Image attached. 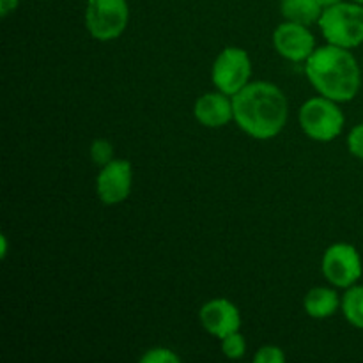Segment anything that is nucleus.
Segmentation results:
<instances>
[{"instance_id":"7","label":"nucleus","mask_w":363,"mask_h":363,"mask_svg":"<svg viewBox=\"0 0 363 363\" xmlns=\"http://www.w3.org/2000/svg\"><path fill=\"white\" fill-rule=\"evenodd\" d=\"M321 269L332 286L347 289L362 279V257L353 245L333 243L326 248L323 255Z\"/></svg>"},{"instance_id":"17","label":"nucleus","mask_w":363,"mask_h":363,"mask_svg":"<svg viewBox=\"0 0 363 363\" xmlns=\"http://www.w3.org/2000/svg\"><path fill=\"white\" fill-rule=\"evenodd\" d=\"M142 363H179V354L174 353L169 347H152L140 357Z\"/></svg>"},{"instance_id":"6","label":"nucleus","mask_w":363,"mask_h":363,"mask_svg":"<svg viewBox=\"0 0 363 363\" xmlns=\"http://www.w3.org/2000/svg\"><path fill=\"white\" fill-rule=\"evenodd\" d=\"M213 84L223 94L234 96L245 85L250 84L252 60L247 50L240 46H227L215 59L211 69Z\"/></svg>"},{"instance_id":"16","label":"nucleus","mask_w":363,"mask_h":363,"mask_svg":"<svg viewBox=\"0 0 363 363\" xmlns=\"http://www.w3.org/2000/svg\"><path fill=\"white\" fill-rule=\"evenodd\" d=\"M91 160L98 167H105L113 160V145L105 138H96L91 144Z\"/></svg>"},{"instance_id":"15","label":"nucleus","mask_w":363,"mask_h":363,"mask_svg":"<svg viewBox=\"0 0 363 363\" xmlns=\"http://www.w3.org/2000/svg\"><path fill=\"white\" fill-rule=\"evenodd\" d=\"M222 342V353L225 354L230 360H238V358H243L247 353V340L241 335L240 332H234L230 335L220 339Z\"/></svg>"},{"instance_id":"5","label":"nucleus","mask_w":363,"mask_h":363,"mask_svg":"<svg viewBox=\"0 0 363 363\" xmlns=\"http://www.w3.org/2000/svg\"><path fill=\"white\" fill-rule=\"evenodd\" d=\"M130 21L126 0H87L85 27L98 41H113L121 38Z\"/></svg>"},{"instance_id":"20","label":"nucleus","mask_w":363,"mask_h":363,"mask_svg":"<svg viewBox=\"0 0 363 363\" xmlns=\"http://www.w3.org/2000/svg\"><path fill=\"white\" fill-rule=\"evenodd\" d=\"M18 4H20V0H0V14H2V18L9 16L13 11H16Z\"/></svg>"},{"instance_id":"4","label":"nucleus","mask_w":363,"mask_h":363,"mask_svg":"<svg viewBox=\"0 0 363 363\" xmlns=\"http://www.w3.org/2000/svg\"><path fill=\"white\" fill-rule=\"evenodd\" d=\"M300 126L308 138L318 142H332L344 128V113L337 101L318 96L311 98L300 108Z\"/></svg>"},{"instance_id":"22","label":"nucleus","mask_w":363,"mask_h":363,"mask_svg":"<svg viewBox=\"0 0 363 363\" xmlns=\"http://www.w3.org/2000/svg\"><path fill=\"white\" fill-rule=\"evenodd\" d=\"M0 241H2V250H0V255H2V259H6V255H7V238L2 236V238H0Z\"/></svg>"},{"instance_id":"1","label":"nucleus","mask_w":363,"mask_h":363,"mask_svg":"<svg viewBox=\"0 0 363 363\" xmlns=\"http://www.w3.org/2000/svg\"><path fill=\"white\" fill-rule=\"evenodd\" d=\"M234 121L257 140L275 138L286 128L289 103L282 89L269 82H250L233 96Z\"/></svg>"},{"instance_id":"3","label":"nucleus","mask_w":363,"mask_h":363,"mask_svg":"<svg viewBox=\"0 0 363 363\" xmlns=\"http://www.w3.org/2000/svg\"><path fill=\"white\" fill-rule=\"evenodd\" d=\"M318 25L330 45L357 48L363 43V6L342 0L326 7Z\"/></svg>"},{"instance_id":"2","label":"nucleus","mask_w":363,"mask_h":363,"mask_svg":"<svg viewBox=\"0 0 363 363\" xmlns=\"http://www.w3.org/2000/svg\"><path fill=\"white\" fill-rule=\"evenodd\" d=\"M305 73L319 94L337 103L354 99L362 87V71L353 53L330 43L305 60Z\"/></svg>"},{"instance_id":"10","label":"nucleus","mask_w":363,"mask_h":363,"mask_svg":"<svg viewBox=\"0 0 363 363\" xmlns=\"http://www.w3.org/2000/svg\"><path fill=\"white\" fill-rule=\"evenodd\" d=\"M199 319H201L202 328L216 339H223L230 333L240 332L241 328L240 308L227 298H215V300L206 301L199 312Z\"/></svg>"},{"instance_id":"9","label":"nucleus","mask_w":363,"mask_h":363,"mask_svg":"<svg viewBox=\"0 0 363 363\" xmlns=\"http://www.w3.org/2000/svg\"><path fill=\"white\" fill-rule=\"evenodd\" d=\"M273 45L280 57L291 62H301L314 53L315 39L307 25L286 21L273 32Z\"/></svg>"},{"instance_id":"12","label":"nucleus","mask_w":363,"mask_h":363,"mask_svg":"<svg viewBox=\"0 0 363 363\" xmlns=\"http://www.w3.org/2000/svg\"><path fill=\"white\" fill-rule=\"evenodd\" d=\"M340 298L335 289L330 287H314L307 293L303 300V308L311 318L326 319L332 318L340 308Z\"/></svg>"},{"instance_id":"11","label":"nucleus","mask_w":363,"mask_h":363,"mask_svg":"<svg viewBox=\"0 0 363 363\" xmlns=\"http://www.w3.org/2000/svg\"><path fill=\"white\" fill-rule=\"evenodd\" d=\"M194 116L206 128L227 126L234 121L233 96L223 94L222 91L206 92L195 101Z\"/></svg>"},{"instance_id":"19","label":"nucleus","mask_w":363,"mask_h":363,"mask_svg":"<svg viewBox=\"0 0 363 363\" xmlns=\"http://www.w3.org/2000/svg\"><path fill=\"white\" fill-rule=\"evenodd\" d=\"M347 149L351 155L363 160V123L357 124L347 135Z\"/></svg>"},{"instance_id":"21","label":"nucleus","mask_w":363,"mask_h":363,"mask_svg":"<svg viewBox=\"0 0 363 363\" xmlns=\"http://www.w3.org/2000/svg\"><path fill=\"white\" fill-rule=\"evenodd\" d=\"M318 2L321 4V6H323V9H326V7H330V6H335V4L342 2V0H318Z\"/></svg>"},{"instance_id":"13","label":"nucleus","mask_w":363,"mask_h":363,"mask_svg":"<svg viewBox=\"0 0 363 363\" xmlns=\"http://www.w3.org/2000/svg\"><path fill=\"white\" fill-rule=\"evenodd\" d=\"M323 6L318 0H282L280 13L287 21L301 25L318 23L323 14Z\"/></svg>"},{"instance_id":"18","label":"nucleus","mask_w":363,"mask_h":363,"mask_svg":"<svg viewBox=\"0 0 363 363\" xmlns=\"http://www.w3.org/2000/svg\"><path fill=\"white\" fill-rule=\"evenodd\" d=\"M255 363H284L286 353L279 346H262L254 357Z\"/></svg>"},{"instance_id":"14","label":"nucleus","mask_w":363,"mask_h":363,"mask_svg":"<svg viewBox=\"0 0 363 363\" xmlns=\"http://www.w3.org/2000/svg\"><path fill=\"white\" fill-rule=\"evenodd\" d=\"M340 308L351 326L363 330V286L354 284V286L347 287L342 301H340Z\"/></svg>"},{"instance_id":"8","label":"nucleus","mask_w":363,"mask_h":363,"mask_svg":"<svg viewBox=\"0 0 363 363\" xmlns=\"http://www.w3.org/2000/svg\"><path fill=\"white\" fill-rule=\"evenodd\" d=\"M133 184V169L128 160H116L101 167L96 177V194L103 204L116 206L126 201Z\"/></svg>"},{"instance_id":"23","label":"nucleus","mask_w":363,"mask_h":363,"mask_svg":"<svg viewBox=\"0 0 363 363\" xmlns=\"http://www.w3.org/2000/svg\"><path fill=\"white\" fill-rule=\"evenodd\" d=\"M351 2H357V4H362V6H363V0H351Z\"/></svg>"}]
</instances>
